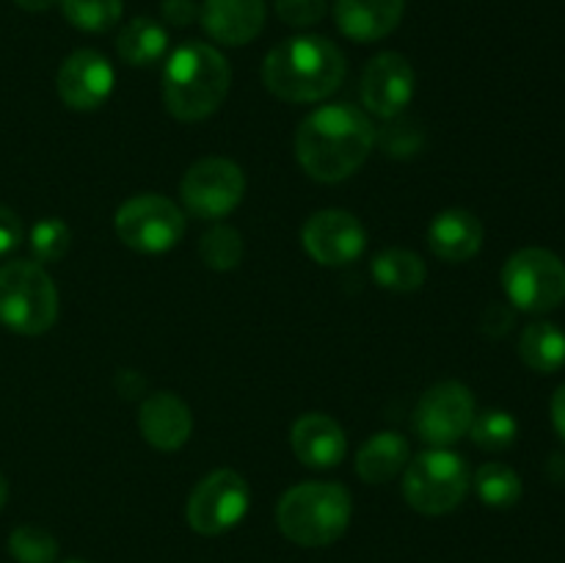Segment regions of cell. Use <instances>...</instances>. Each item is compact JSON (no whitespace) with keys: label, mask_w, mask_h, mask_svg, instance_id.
Returning <instances> with one entry per match:
<instances>
[{"label":"cell","mask_w":565,"mask_h":563,"mask_svg":"<svg viewBox=\"0 0 565 563\" xmlns=\"http://www.w3.org/2000/svg\"><path fill=\"white\" fill-rule=\"evenodd\" d=\"M375 147V127L362 108L331 103L298 125V166L318 182H342L356 174Z\"/></svg>","instance_id":"obj_1"},{"label":"cell","mask_w":565,"mask_h":563,"mask_svg":"<svg viewBox=\"0 0 565 563\" xmlns=\"http://www.w3.org/2000/svg\"><path fill=\"white\" fill-rule=\"evenodd\" d=\"M345 55L331 39L303 33L276 44L263 64V81L285 103H320L345 81Z\"/></svg>","instance_id":"obj_2"},{"label":"cell","mask_w":565,"mask_h":563,"mask_svg":"<svg viewBox=\"0 0 565 563\" xmlns=\"http://www.w3.org/2000/svg\"><path fill=\"white\" fill-rule=\"evenodd\" d=\"M230 61L204 42H185L169 55L163 70V103L174 119L202 121L230 94Z\"/></svg>","instance_id":"obj_3"},{"label":"cell","mask_w":565,"mask_h":563,"mask_svg":"<svg viewBox=\"0 0 565 563\" xmlns=\"http://www.w3.org/2000/svg\"><path fill=\"white\" fill-rule=\"evenodd\" d=\"M351 491L331 480H309L281 495L276 524L298 546H329L351 524Z\"/></svg>","instance_id":"obj_4"},{"label":"cell","mask_w":565,"mask_h":563,"mask_svg":"<svg viewBox=\"0 0 565 563\" xmlns=\"http://www.w3.org/2000/svg\"><path fill=\"white\" fill-rule=\"evenodd\" d=\"M58 318V290L47 270L33 259L0 265V323L22 337L53 329Z\"/></svg>","instance_id":"obj_5"},{"label":"cell","mask_w":565,"mask_h":563,"mask_svg":"<svg viewBox=\"0 0 565 563\" xmlns=\"http://www.w3.org/2000/svg\"><path fill=\"white\" fill-rule=\"evenodd\" d=\"M472 475L458 453L434 447L412 458L403 475V497L414 511L425 517H441L456 511L467 497Z\"/></svg>","instance_id":"obj_6"},{"label":"cell","mask_w":565,"mask_h":563,"mask_svg":"<svg viewBox=\"0 0 565 563\" xmlns=\"http://www.w3.org/2000/svg\"><path fill=\"white\" fill-rule=\"evenodd\" d=\"M508 301L524 312L544 315L561 307L565 298V265L550 248H519L502 268Z\"/></svg>","instance_id":"obj_7"},{"label":"cell","mask_w":565,"mask_h":563,"mask_svg":"<svg viewBox=\"0 0 565 563\" xmlns=\"http://www.w3.org/2000/svg\"><path fill=\"white\" fill-rule=\"evenodd\" d=\"M116 235L138 254H163L185 235V213L160 193H138L116 210Z\"/></svg>","instance_id":"obj_8"},{"label":"cell","mask_w":565,"mask_h":563,"mask_svg":"<svg viewBox=\"0 0 565 563\" xmlns=\"http://www.w3.org/2000/svg\"><path fill=\"white\" fill-rule=\"evenodd\" d=\"M252 502L246 478L235 469H215L204 475L188 497V524L199 535H221L243 522Z\"/></svg>","instance_id":"obj_9"},{"label":"cell","mask_w":565,"mask_h":563,"mask_svg":"<svg viewBox=\"0 0 565 563\" xmlns=\"http://www.w3.org/2000/svg\"><path fill=\"white\" fill-rule=\"evenodd\" d=\"M246 193L243 169L230 158H202L185 171L180 196L188 213L196 219H224Z\"/></svg>","instance_id":"obj_10"},{"label":"cell","mask_w":565,"mask_h":563,"mask_svg":"<svg viewBox=\"0 0 565 563\" xmlns=\"http://www.w3.org/2000/svg\"><path fill=\"white\" fill-rule=\"evenodd\" d=\"M475 395L461 381H441L434 384L417 403L414 428L417 436L430 447H450L469 434L475 419Z\"/></svg>","instance_id":"obj_11"},{"label":"cell","mask_w":565,"mask_h":563,"mask_svg":"<svg viewBox=\"0 0 565 563\" xmlns=\"http://www.w3.org/2000/svg\"><path fill=\"white\" fill-rule=\"evenodd\" d=\"M301 243L318 265L340 268L362 257L367 248V232L353 213L329 208L309 215L301 230Z\"/></svg>","instance_id":"obj_12"},{"label":"cell","mask_w":565,"mask_h":563,"mask_svg":"<svg viewBox=\"0 0 565 563\" xmlns=\"http://www.w3.org/2000/svg\"><path fill=\"white\" fill-rule=\"evenodd\" d=\"M417 92V72L401 53H379L362 72V103L381 119L401 116Z\"/></svg>","instance_id":"obj_13"},{"label":"cell","mask_w":565,"mask_h":563,"mask_svg":"<svg viewBox=\"0 0 565 563\" xmlns=\"http://www.w3.org/2000/svg\"><path fill=\"white\" fill-rule=\"evenodd\" d=\"M58 97L72 110H97L110 97L116 72L97 50H75L58 70Z\"/></svg>","instance_id":"obj_14"},{"label":"cell","mask_w":565,"mask_h":563,"mask_svg":"<svg viewBox=\"0 0 565 563\" xmlns=\"http://www.w3.org/2000/svg\"><path fill=\"white\" fill-rule=\"evenodd\" d=\"M204 33L226 47L254 42L265 28V0H204L199 6Z\"/></svg>","instance_id":"obj_15"},{"label":"cell","mask_w":565,"mask_h":563,"mask_svg":"<svg viewBox=\"0 0 565 563\" xmlns=\"http://www.w3.org/2000/svg\"><path fill=\"white\" fill-rule=\"evenodd\" d=\"M141 436L158 450H180L193 434V414L174 392H152L138 412Z\"/></svg>","instance_id":"obj_16"},{"label":"cell","mask_w":565,"mask_h":563,"mask_svg":"<svg viewBox=\"0 0 565 563\" xmlns=\"http://www.w3.org/2000/svg\"><path fill=\"white\" fill-rule=\"evenodd\" d=\"M290 445L298 461L312 469H331L342 464L348 450L345 431L329 414L309 412L296 419L290 431Z\"/></svg>","instance_id":"obj_17"},{"label":"cell","mask_w":565,"mask_h":563,"mask_svg":"<svg viewBox=\"0 0 565 563\" xmlns=\"http://www.w3.org/2000/svg\"><path fill=\"white\" fill-rule=\"evenodd\" d=\"M406 0H337L334 20L342 36L359 44L381 42L403 20Z\"/></svg>","instance_id":"obj_18"},{"label":"cell","mask_w":565,"mask_h":563,"mask_svg":"<svg viewBox=\"0 0 565 563\" xmlns=\"http://www.w3.org/2000/svg\"><path fill=\"white\" fill-rule=\"evenodd\" d=\"M430 252L445 263H467L483 246V224L463 208L441 210L428 226Z\"/></svg>","instance_id":"obj_19"},{"label":"cell","mask_w":565,"mask_h":563,"mask_svg":"<svg viewBox=\"0 0 565 563\" xmlns=\"http://www.w3.org/2000/svg\"><path fill=\"white\" fill-rule=\"evenodd\" d=\"M412 461V445L397 431H379L356 453V472L364 484H390Z\"/></svg>","instance_id":"obj_20"},{"label":"cell","mask_w":565,"mask_h":563,"mask_svg":"<svg viewBox=\"0 0 565 563\" xmlns=\"http://www.w3.org/2000/svg\"><path fill=\"white\" fill-rule=\"evenodd\" d=\"M370 270H373L375 285L392 293H414L428 279L425 259L408 248H384L373 257Z\"/></svg>","instance_id":"obj_21"},{"label":"cell","mask_w":565,"mask_h":563,"mask_svg":"<svg viewBox=\"0 0 565 563\" xmlns=\"http://www.w3.org/2000/svg\"><path fill=\"white\" fill-rule=\"evenodd\" d=\"M116 50H119L121 61L132 66H149L160 61L169 50V31L163 22L149 20V17H136L121 28L119 39H116Z\"/></svg>","instance_id":"obj_22"},{"label":"cell","mask_w":565,"mask_h":563,"mask_svg":"<svg viewBox=\"0 0 565 563\" xmlns=\"http://www.w3.org/2000/svg\"><path fill=\"white\" fill-rule=\"evenodd\" d=\"M519 357L535 373H557L565 364V334L550 320H535L522 331Z\"/></svg>","instance_id":"obj_23"},{"label":"cell","mask_w":565,"mask_h":563,"mask_svg":"<svg viewBox=\"0 0 565 563\" xmlns=\"http://www.w3.org/2000/svg\"><path fill=\"white\" fill-rule=\"evenodd\" d=\"M475 491L491 508H511L522 497V478L508 464L489 461L475 472Z\"/></svg>","instance_id":"obj_24"},{"label":"cell","mask_w":565,"mask_h":563,"mask_svg":"<svg viewBox=\"0 0 565 563\" xmlns=\"http://www.w3.org/2000/svg\"><path fill=\"white\" fill-rule=\"evenodd\" d=\"M61 11L77 31L105 33L121 20V0H58Z\"/></svg>","instance_id":"obj_25"},{"label":"cell","mask_w":565,"mask_h":563,"mask_svg":"<svg viewBox=\"0 0 565 563\" xmlns=\"http://www.w3.org/2000/svg\"><path fill=\"white\" fill-rule=\"evenodd\" d=\"M375 144L390 158H414L425 147V127L412 116H392L381 130H375Z\"/></svg>","instance_id":"obj_26"},{"label":"cell","mask_w":565,"mask_h":563,"mask_svg":"<svg viewBox=\"0 0 565 563\" xmlns=\"http://www.w3.org/2000/svg\"><path fill=\"white\" fill-rule=\"evenodd\" d=\"M519 425L513 419L511 412H502V408H486V412L475 414L472 425H469V436L478 447L483 450H505L516 442Z\"/></svg>","instance_id":"obj_27"},{"label":"cell","mask_w":565,"mask_h":563,"mask_svg":"<svg viewBox=\"0 0 565 563\" xmlns=\"http://www.w3.org/2000/svg\"><path fill=\"white\" fill-rule=\"evenodd\" d=\"M199 257H202V263L213 270L237 268L243 259L241 232L224 224L207 230L202 235V241H199Z\"/></svg>","instance_id":"obj_28"},{"label":"cell","mask_w":565,"mask_h":563,"mask_svg":"<svg viewBox=\"0 0 565 563\" xmlns=\"http://www.w3.org/2000/svg\"><path fill=\"white\" fill-rule=\"evenodd\" d=\"M9 552L17 563H53L58 557V541L39 524H20L11 530Z\"/></svg>","instance_id":"obj_29"},{"label":"cell","mask_w":565,"mask_h":563,"mask_svg":"<svg viewBox=\"0 0 565 563\" xmlns=\"http://www.w3.org/2000/svg\"><path fill=\"white\" fill-rule=\"evenodd\" d=\"M72 246V232L64 221L44 219L31 230V254L39 265L58 263Z\"/></svg>","instance_id":"obj_30"},{"label":"cell","mask_w":565,"mask_h":563,"mask_svg":"<svg viewBox=\"0 0 565 563\" xmlns=\"http://www.w3.org/2000/svg\"><path fill=\"white\" fill-rule=\"evenodd\" d=\"M329 11V0H276V14L290 28H312Z\"/></svg>","instance_id":"obj_31"},{"label":"cell","mask_w":565,"mask_h":563,"mask_svg":"<svg viewBox=\"0 0 565 563\" xmlns=\"http://www.w3.org/2000/svg\"><path fill=\"white\" fill-rule=\"evenodd\" d=\"M513 326V309L508 304H489L480 318V329H483L486 337L497 340V337H505Z\"/></svg>","instance_id":"obj_32"},{"label":"cell","mask_w":565,"mask_h":563,"mask_svg":"<svg viewBox=\"0 0 565 563\" xmlns=\"http://www.w3.org/2000/svg\"><path fill=\"white\" fill-rule=\"evenodd\" d=\"M160 14H163L166 25L188 28L191 22L199 20V3L196 0H163Z\"/></svg>","instance_id":"obj_33"},{"label":"cell","mask_w":565,"mask_h":563,"mask_svg":"<svg viewBox=\"0 0 565 563\" xmlns=\"http://www.w3.org/2000/svg\"><path fill=\"white\" fill-rule=\"evenodd\" d=\"M22 243V221L11 208L0 204V254L14 252Z\"/></svg>","instance_id":"obj_34"},{"label":"cell","mask_w":565,"mask_h":563,"mask_svg":"<svg viewBox=\"0 0 565 563\" xmlns=\"http://www.w3.org/2000/svg\"><path fill=\"white\" fill-rule=\"evenodd\" d=\"M552 423H555V431L565 442V384L557 386V392L552 395Z\"/></svg>","instance_id":"obj_35"},{"label":"cell","mask_w":565,"mask_h":563,"mask_svg":"<svg viewBox=\"0 0 565 563\" xmlns=\"http://www.w3.org/2000/svg\"><path fill=\"white\" fill-rule=\"evenodd\" d=\"M17 6H20L22 11H33V14H39V11H50L53 9L58 0H14Z\"/></svg>","instance_id":"obj_36"},{"label":"cell","mask_w":565,"mask_h":563,"mask_svg":"<svg viewBox=\"0 0 565 563\" xmlns=\"http://www.w3.org/2000/svg\"><path fill=\"white\" fill-rule=\"evenodd\" d=\"M546 472H550L552 480H561V484H565V456H563V453L552 456L550 469H546Z\"/></svg>","instance_id":"obj_37"},{"label":"cell","mask_w":565,"mask_h":563,"mask_svg":"<svg viewBox=\"0 0 565 563\" xmlns=\"http://www.w3.org/2000/svg\"><path fill=\"white\" fill-rule=\"evenodd\" d=\"M6 500H9V484H6V475L0 472V508L6 506Z\"/></svg>","instance_id":"obj_38"},{"label":"cell","mask_w":565,"mask_h":563,"mask_svg":"<svg viewBox=\"0 0 565 563\" xmlns=\"http://www.w3.org/2000/svg\"><path fill=\"white\" fill-rule=\"evenodd\" d=\"M64 563H88V561H81V557H70V561H64Z\"/></svg>","instance_id":"obj_39"}]
</instances>
